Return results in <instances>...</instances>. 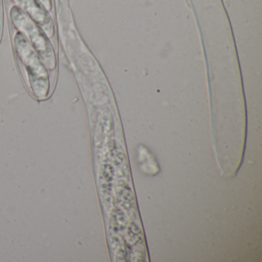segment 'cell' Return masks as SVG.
<instances>
[{
	"label": "cell",
	"mask_w": 262,
	"mask_h": 262,
	"mask_svg": "<svg viewBox=\"0 0 262 262\" xmlns=\"http://www.w3.org/2000/svg\"><path fill=\"white\" fill-rule=\"evenodd\" d=\"M13 44L16 62L27 88L36 99H47L51 94L54 81L43 59L18 30L13 33Z\"/></svg>",
	"instance_id": "6da1fadb"
},
{
	"label": "cell",
	"mask_w": 262,
	"mask_h": 262,
	"mask_svg": "<svg viewBox=\"0 0 262 262\" xmlns=\"http://www.w3.org/2000/svg\"><path fill=\"white\" fill-rule=\"evenodd\" d=\"M10 18L18 31L26 36L33 48L43 59L50 71L52 79L55 81V75L57 67V56L56 48L50 38L19 7H12Z\"/></svg>",
	"instance_id": "7a4b0ae2"
},
{
	"label": "cell",
	"mask_w": 262,
	"mask_h": 262,
	"mask_svg": "<svg viewBox=\"0 0 262 262\" xmlns=\"http://www.w3.org/2000/svg\"><path fill=\"white\" fill-rule=\"evenodd\" d=\"M16 1L42 27V30L50 38L55 47L57 48L54 25L50 16L47 15L42 7L38 4L37 1L36 0H16Z\"/></svg>",
	"instance_id": "3957f363"
}]
</instances>
